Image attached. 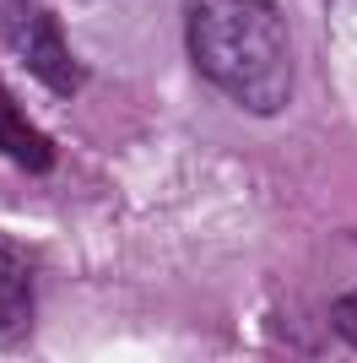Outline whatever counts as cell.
Listing matches in <instances>:
<instances>
[{"instance_id": "cell-1", "label": "cell", "mask_w": 357, "mask_h": 363, "mask_svg": "<svg viewBox=\"0 0 357 363\" xmlns=\"http://www.w3.org/2000/svg\"><path fill=\"white\" fill-rule=\"evenodd\" d=\"M184 44L195 71L249 114H276L293 98V33L276 0H190Z\"/></svg>"}, {"instance_id": "cell-2", "label": "cell", "mask_w": 357, "mask_h": 363, "mask_svg": "<svg viewBox=\"0 0 357 363\" xmlns=\"http://www.w3.org/2000/svg\"><path fill=\"white\" fill-rule=\"evenodd\" d=\"M6 44L22 65H28L49 92L60 98H76V87L87 82V65L71 55L65 44V28H60V16L44 11V6H28V0H11V11H6Z\"/></svg>"}, {"instance_id": "cell-3", "label": "cell", "mask_w": 357, "mask_h": 363, "mask_svg": "<svg viewBox=\"0 0 357 363\" xmlns=\"http://www.w3.org/2000/svg\"><path fill=\"white\" fill-rule=\"evenodd\" d=\"M33 315H38V255L22 239L0 233V347L28 342Z\"/></svg>"}, {"instance_id": "cell-4", "label": "cell", "mask_w": 357, "mask_h": 363, "mask_svg": "<svg viewBox=\"0 0 357 363\" xmlns=\"http://www.w3.org/2000/svg\"><path fill=\"white\" fill-rule=\"evenodd\" d=\"M0 157L11 168H22V174H49L55 168V141L33 125V114L22 108V98H16L6 82H0Z\"/></svg>"}, {"instance_id": "cell-5", "label": "cell", "mask_w": 357, "mask_h": 363, "mask_svg": "<svg viewBox=\"0 0 357 363\" xmlns=\"http://www.w3.org/2000/svg\"><path fill=\"white\" fill-rule=\"evenodd\" d=\"M330 325H336V336H341L346 347H357V288L346 293V298H336V309H330Z\"/></svg>"}]
</instances>
